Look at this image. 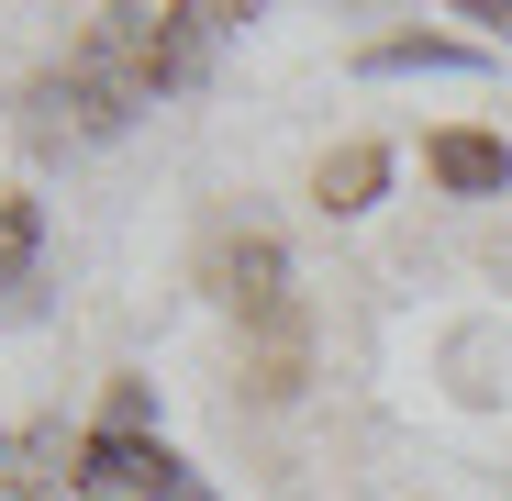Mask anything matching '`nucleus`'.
Wrapping results in <instances>:
<instances>
[{
  "label": "nucleus",
  "mask_w": 512,
  "mask_h": 501,
  "mask_svg": "<svg viewBox=\"0 0 512 501\" xmlns=\"http://www.w3.org/2000/svg\"><path fill=\"white\" fill-rule=\"evenodd\" d=\"M435 179L468 190V201H490V190H512V145L501 134H435Z\"/></svg>",
  "instance_id": "f257e3e1"
},
{
  "label": "nucleus",
  "mask_w": 512,
  "mask_h": 501,
  "mask_svg": "<svg viewBox=\"0 0 512 501\" xmlns=\"http://www.w3.org/2000/svg\"><path fill=\"white\" fill-rule=\"evenodd\" d=\"M34 268V201H0V279Z\"/></svg>",
  "instance_id": "7ed1b4c3"
},
{
  "label": "nucleus",
  "mask_w": 512,
  "mask_h": 501,
  "mask_svg": "<svg viewBox=\"0 0 512 501\" xmlns=\"http://www.w3.org/2000/svg\"><path fill=\"white\" fill-rule=\"evenodd\" d=\"M379 179H390V156H379V145H334V156L312 167V201H323V212H368Z\"/></svg>",
  "instance_id": "f03ea898"
}]
</instances>
